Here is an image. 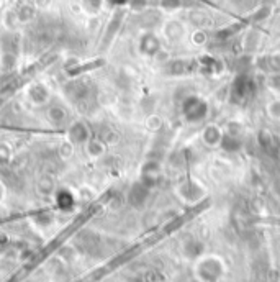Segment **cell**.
<instances>
[{"mask_svg":"<svg viewBox=\"0 0 280 282\" xmlns=\"http://www.w3.org/2000/svg\"><path fill=\"white\" fill-rule=\"evenodd\" d=\"M206 104L196 97H188L186 104H184V114H186L187 120L190 122L202 120L206 115Z\"/></svg>","mask_w":280,"mask_h":282,"instance_id":"6da1fadb","label":"cell"},{"mask_svg":"<svg viewBox=\"0 0 280 282\" xmlns=\"http://www.w3.org/2000/svg\"><path fill=\"white\" fill-rule=\"evenodd\" d=\"M142 44H146L144 51L151 52V54L159 50V41L156 40V36H152V34H148V36H144V40H142Z\"/></svg>","mask_w":280,"mask_h":282,"instance_id":"7a4b0ae2","label":"cell"}]
</instances>
